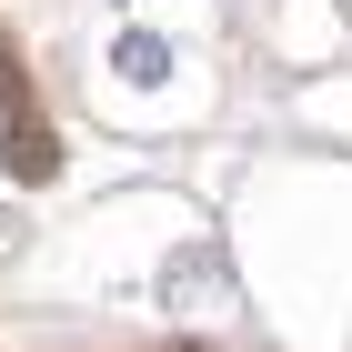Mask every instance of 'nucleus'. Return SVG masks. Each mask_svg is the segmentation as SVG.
Instances as JSON below:
<instances>
[{
    "mask_svg": "<svg viewBox=\"0 0 352 352\" xmlns=\"http://www.w3.org/2000/svg\"><path fill=\"white\" fill-rule=\"evenodd\" d=\"M111 71H121V81H141V91L171 81V41H162V30H121V41H111Z\"/></svg>",
    "mask_w": 352,
    "mask_h": 352,
    "instance_id": "f257e3e1",
    "label": "nucleus"
},
{
    "mask_svg": "<svg viewBox=\"0 0 352 352\" xmlns=\"http://www.w3.org/2000/svg\"><path fill=\"white\" fill-rule=\"evenodd\" d=\"M0 151H10V162L30 171V151H21V121H10V81H0Z\"/></svg>",
    "mask_w": 352,
    "mask_h": 352,
    "instance_id": "f03ea898",
    "label": "nucleus"
}]
</instances>
